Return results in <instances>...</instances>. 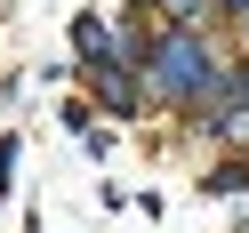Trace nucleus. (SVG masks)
Returning <instances> with one entry per match:
<instances>
[{"instance_id": "obj_3", "label": "nucleus", "mask_w": 249, "mask_h": 233, "mask_svg": "<svg viewBox=\"0 0 249 233\" xmlns=\"http://www.w3.org/2000/svg\"><path fill=\"white\" fill-rule=\"evenodd\" d=\"M72 40H81V56H97V65H105V24H97V17L72 24Z\"/></svg>"}, {"instance_id": "obj_2", "label": "nucleus", "mask_w": 249, "mask_h": 233, "mask_svg": "<svg viewBox=\"0 0 249 233\" xmlns=\"http://www.w3.org/2000/svg\"><path fill=\"white\" fill-rule=\"evenodd\" d=\"M97 97L113 105V113H129V105H137V89H129V72H113V65H97Z\"/></svg>"}, {"instance_id": "obj_1", "label": "nucleus", "mask_w": 249, "mask_h": 233, "mask_svg": "<svg viewBox=\"0 0 249 233\" xmlns=\"http://www.w3.org/2000/svg\"><path fill=\"white\" fill-rule=\"evenodd\" d=\"M209 49H201L193 33H169L161 49H153V97H177V105H201L209 97Z\"/></svg>"}, {"instance_id": "obj_4", "label": "nucleus", "mask_w": 249, "mask_h": 233, "mask_svg": "<svg viewBox=\"0 0 249 233\" xmlns=\"http://www.w3.org/2000/svg\"><path fill=\"white\" fill-rule=\"evenodd\" d=\"M233 185H249V161H225V169L209 177V193H233Z\"/></svg>"}]
</instances>
